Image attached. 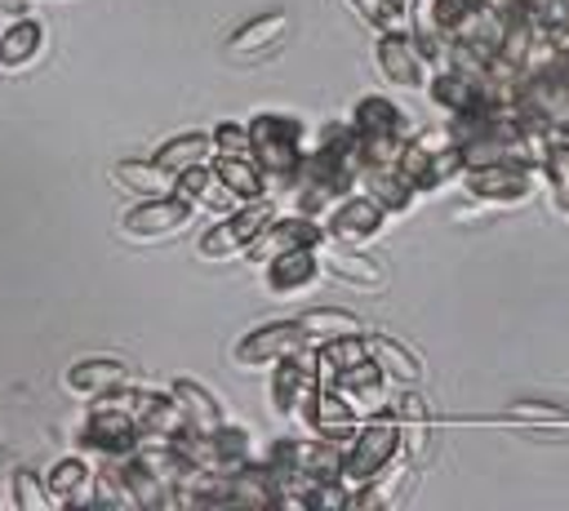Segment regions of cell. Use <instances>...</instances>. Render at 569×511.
Segmentation results:
<instances>
[{
	"label": "cell",
	"instance_id": "obj_1",
	"mask_svg": "<svg viewBox=\"0 0 569 511\" xmlns=\"http://www.w3.org/2000/svg\"><path fill=\"white\" fill-rule=\"evenodd\" d=\"M249 124V147H253V164L262 169L267 178V196H276L280 187H298V164L302 156L311 151V133H307V120L298 116H284V111H258Z\"/></svg>",
	"mask_w": 569,
	"mask_h": 511
},
{
	"label": "cell",
	"instance_id": "obj_2",
	"mask_svg": "<svg viewBox=\"0 0 569 511\" xmlns=\"http://www.w3.org/2000/svg\"><path fill=\"white\" fill-rule=\"evenodd\" d=\"M396 453H405L400 444V422L391 413H373V418H360L356 431L342 440V462H338V480L351 498V489H360L365 480H373Z\"/></svg>",
	"mask_w": 569,
	"mask_h": 511
},
{
	"label": "cell",
	"instance_id": "obj_3",
	"mask_svg": "<svg viewBox=\"0 0 569 511\" xmlns=\"http://www.w3.org/2000/svg\"><path fill=\"white\" fill-rule=\"evenodd\" d=\"M271 218H276L271 196H267V200H244V204L218 213V218L200 231L196 253H200V258H213V262H222V258H240V253L253 244V236H258Z\"/></svg>",
	"mask_w": 569,
	"mask_h": 511
},
{
	"label": "cell",
	"instance_id": "obj_4",
	"mask_svg": "<svg viewBox=\"0 0 569 511\" xmlns=\"http://www.w3.org/2000/svg\"><path fill=\"white\" fill-rule=\"evenodd\" d=\"M196 218H200V209L187 204V200L173 196V191H169V196H147V200H138V204L120 218V236L133 240V244H156V240L182 236Z\"/></svg>",
	"mask_w": 569,
	"mask_h": 511
},
{
	"label": "cell",
	"instance_id": "obj_5",
	"mask_svg": "<svg viewBox=\"0 0 569 511\" xmlns=\"http://www.w3.org/2000/svg\"><path fill=\"white\" fill-rule=\"evenodd\" d=\"M538 182V164H516V160H498V164H471L462 169V191L480 204H525L533 196Z\"/></svg>",
	"mask_w": 569,
	"mask_h": 511
},
{
	"label": "cell",
	"instance_id": "obj_6",
	"mask_svg": "<svg viewBox=\"0 0 569 511\" xmlns=\"http://www.w3.org/2000/svg\"><path fill=\"white\" fill-rule=\"evenodd\" d=\"M391 213L369 196V191H351V196H338L329 204V213L320 218L325 227V240H338V244H369L387 231Z\"/></svg>",
	"mask_w": 569,
	"mask_h": 511
},
{
	"label": "cell",
	"instance_id": "obj_7",
	"mask_svg": "<svg viewBox=\"0 0 569 511\" xmlns=\"http://www.w3.org/2000/svg\"><path fill=\"white\" fill-rule=\"evenodd\" d=\"M373 62H378V76L387 84H396V89H427V80H431V62L422 58V49L409 36V27L378 31Z\"/></svg>",
	"mask_w": 569,
	"mask_h": 511
},
{
	"label": "cell",
	"instance_id": "obj_8",
	"mask_svg": "<svg viewBox=\"0 0 569 511\" xmlns=\"http://www.w3.org/2000/svg\"><path fill=\"white\" fill-rule=\"evenodd\" d=\"M298 347H307L302 324H298V320H271V324H258V329H249L244 338H236L231 360L249 373V369H271L276 360L293 355Z\"/></svg>",
	"mask_w": 569,
	"mask_h": 511
},
{
	"label": "cell",
	"instance_id": "obj_9",
	"mask_svg": "<svg viewBox=\"0 0 569 511\" xmlns=\"http://www.w3.org/2000/svg\"><path fill=\"white\" fill-rule=\"evenodd\" d=\"M80 444L93 449L98 458H116V462H120V458L138 453L142 431H138V422H133L129 409L89 404V413H84V422H80Z\"/></svg>",
	"mask_w": 569,
	"mask_h": 511
},
{
	"label": "cell",
	"instance_id": "obj_10",
	"mask_svg": "<svg viewBox=\"0 0 569 511\" xmlns=\"http://www.w3.org/2000/svg\"><path fill=\"white\" fill-rule=\"evenodd\" d=\"M320 387V360H316V342L298 347L293 355L271 364V409L276 413H293L302 409V400Z\"/></svg>",
	"mask_w": 569,
	"mask_h": 511
},
{
	"label": "cell",
	"instance_id": "obj_11",
	"mask_svg": "<svg viewBox=\"0 0 569 511\" xmlns=\"http://www.w3.org/2000/svg\"><path fill=\"white\" fill-rule=\"evenodd\" d=\"M307 244H325V227H320V218H307V213H276L258 236H253V244L244 249V258L249 262H271V258H280V253H289V249H307Z\"/></svg>",
	"mask_w": 569,
	"mask_h": 511
},
{
	"label": "cell",
	"instance_id": "obj_12",
	"mask_svg": "<svg viewBox=\"0 0 569 511\" xmlns=\"http://www.w3.org/2000/svg\"><path fill=\"white\" fill-rule=\"evenodd\" d=\"M325 387H333V391L347 400V409H351L356 418L387 413V400H391V378H387L373 360H360V364H351V369H338Z\"/></svg>",
	"mask_w": 569,
	"mask_h": 511
},
{
	"label": "cell",
	"instance_id": "obj_13",
	"mask_svg": "<svg viewBox=\"0 0 569 511\" xmlns=\"http://www.w3.org/2000/svg\"><path fill=\"white\" fill-rule=\"evenodd\" d=\"M325 271V258H320V244H307V249H289L271 262H262V284L271 298H293V293H307Z\"/></svg>",
	"mask_w": 569,
	"mask_h": 511
},
{
	"label": "cell",
	"instance_id": "obj_14",
	"mask_svg": "<svg viewBox=\"0 0 569 511\" xmlns=\"http://www.w3.org/2000/svg\"><path fill=\"white\" fill-rule=\"evenodd\" d=\"M298 418L307 422L311 435H320V440H338V444H342V440L356 431V422H360V418L347 409V400H342L333 387H325V382L302 400Z\"/></svg>",
	"mask_w": 569,
	"mask_h": 511
},
{
	"label": "cell",
	"instance_id": "obj_15",
	"mask_svg": "<svg viewBox=\"0 0 569 511\" xmlns=\"http://www.w3.org/2000/svg\"><path fill=\"white\" fill-rule=\"evenodd\" d=\"M289 31V13H258V18H249V22H240L231 36H227V53L231 58H267L276 44H280V36Z\"/></svg>",
	"mask_w": 569,
	"mask_h": 511
},
{
	"label": "cell",
	"instance_id": "obj_16",
	"mask_svg": "<svg viewBox=\"0 0 569 511\" xmlns=\"http://www.w3.org/2000/svg\"><path fill=\"white\" fill-rule=\"evenodd\" d=\"M111 182H116L120 191H133L138 200H147V196H169V191H173V173H169L156 156H124V160H116V164H111Z\"/></svg>",
	"mask_w": 569,
	"mask_h": 511
},
{
	"label": "cell",
	"instance_id": "obj_17",
	"mask_svg": "<svg viewBox=\"0 0 569 511\" xmlns=\"http://www.w3.org/2000/svg\"><path fill=\"white\" fill-rule=\"evenodd\" d=\"M133 422L142 431V444H164L182 427V409L169 391H142L133 404Z\"/></svg>",
	"mask_w": 569,
	"mask_h": 511
},
{
	"label": "cell",
	"instance_id": "obj_18",
	"mask_svg": "<svg viewBox=\"0 0 569 511\" xmlns=\"http://www.w3.org/2000/svg\"><path fill=\"white\" fill-rule=\"evenodd\" d=\"M351 129L356 133H400V138H409V111L400 102H391L387 93H365L351 107Z\"/></svg>",
	"mask_w": 569,
	"mask_h": 511
},
{
	"label": "cell",
	"instance_id": "obj_19",
	"mask_svg": "<svg viewBox=\"0 0 569 511\" xmlns=\"http://www.w3.org/2000/svg\"><path fill=\"white\" fill-rule=\"evenodd\" d=\"M169 395L178 400L182 422H187V427H196V431H213V427H222V422H227L222 400H218L209 387H200L196 378H178V382L169 387Z\"/></svg>",
	"mask_w": 569,
	"mask_h": 511
},
{
	"label": "cell",
	"instance_id": "obj_20",
	"mask_svg": "<svg viewBox=\"0 0 569 511\" xmlns=\"http://www.w3.org/2000/svg\"><path fill=\"white\" fill-rule=\"evenodd\" d=\"M53 507H84L93 502V467L84 458H58L53 471L44 475Z\"/></svg>",
	"mask_w": 569,
	"mask_h": 511
},
{
	"label": "cell",
	"instance_id": "obj_21",
	"mask_svg": "<svg viewBox=\"0 0 569 511\" xmlns=\"http://www.w3.org/2000/svg\"><path fill=\"white\" fill-rule=\"evenodd\" d=\"M365 351H369V360L391 378V382H405V387H418V378H422V364H418V355L405 347V342H396L391 333H365Z\"/></svg>",
	"mask_w": 569,
	"mask_h": 511
},
{
	"label": "cell",
	"instance_id": "obj_22",
	"mask_svg": "<svg viewBox=\"0 0 569 511\" xmlns=\"http://www.w3.org/2000/svg\"><path fill=\"white\" fill-rule=\"evenodd\" d=\"M124 378H129V369H124L120 360L93 355V360H80V364H71V369L62 373V391L93 400V395H102L107 387H116V382H124Z\"/></svg>",
	"mask_w": 569,
	"mask_h": 511
},
{
	"label": "cell",
	"instance_id": "obj_23",
	"mask_svg": "<svg viewBox=\"0 0 569 511\" xmlns=\"http://www.w3.org/2000/svg\"><path fill=\"white\" fill-rule=\"evenodd\" d=\"M44 49V27L36 18H13L9 27H0V67L22 71L40 58Z\"/></svg>",
	"mask_w": 569,
	"mask_h": 511
},
{
	"label": "cell",
	"instance_id": "obj_24",
	"mask_svg": "<svg viewBox=\"0 0 569 511\" xmlns=\"http://www.w3.org/2000/svg\"><path fill=\"white\" fill-rule=\"evenodd\" d=\"M209 169L227 182V191H231L240 204H244V200H267V178H262V169H258L249 156H218V151H213Z\"/></svg>",
	"mask_w": 569,
	"mask_h": 511
},
{
	"label": "cell",
	"instance_id": "obj_25",
	"mask_svg": "<svg viewBox=\"0 0 569 511\" xmlns=\"http://www.w3.org/2000/svg\"><path fill=\"white\" fill-rule=\"evenodd\" d=\"M325 258V271L329 275H338V280H347V284H356V289H382L387 284V271H382V262H373L369 253H360V249H329V253H320Z\"/></svg>",
	"mask_w": 569,
	"mask_h": 511
},
{
	"label": "cell",
	"instance_id": "obj_26",
	"mask_svg": "<svg viewBox=\"0 0 569 511\" xmlns=\"http://www.w3.org/2000/svg\"><path fill=\"white\" fill-rule=\"evenodd\" d=\"M209 444H213V475H231L240 471L244 462H253V444H249V431L240 422H222L209 431Z\"/></svg>",
	"mask_w": 569,
	"mask_h": 511
},
{
	"label": "cell",
	"instance_id": "obj_27",
	"mask_svg": "<svg viewBox=\"0 0 569 511\" xmlns=\"http://www.w3.org/2000/svg\"><path fill=\"white\" fill-rule=\"evenodd\" d=\"M151 156H156L169 173H182V169H196V164H209V160H213V138L191 129V133H178V138L160 142Z\"/></svg>",
	"mask_w": 569,
	"mask_h": 511
},
{
	"label": "cell",
	"instance_id": "obj_28",
	"mask_svg": "<svg viewBox=\"0 0 569 511\" xmlns=\"http://www.w3.org/2000/svg\"><path fill=\"white\" fill-rule=\"evenodd\" d=\"M360 191H369V196H373V200H378V204H382L391 218H396V213H405V209L418 200V196L409 191V182H405L396 169H365Z\"/></svg>",
	"mask_w": 569,
	"mask_h": 511
},
{
	"label": "cell",
	"instance_id": "obj_29",
	"mask_svg": "<svg viewBox=\"0 0 569 511\" xmlns=\"http://www.w3.org/2000/svg\"><path fill=\"white\" fill-rule=\"evenodd\" d=\"M298 324H302L307 342H329V338H342V333H365V324H360L351 311H342V307H316V311H302Z\"/></svg>",
	"mask_w": 569,
	"mask_h": 511
},
{
	"label": "cell",
	"instance_id": "obj_30",
	"mask_svg": "<svg viewBox=\"0 0 569 511\" xmlns=\"http://www.w3.org/2000/svg\"><path fill=\"white\" fill-rule=\"evenodd\" d=\"M391 418L400 422V444H405V453L418 458L422 444H427V404H422V395H418V391H405V395L391 404Z\"/></svg>",
	"mask_w": 569,
	"mask_h": 511
},
{
	"label": "cell",
	"instance_id": "obj_31",
	"mask_svg": "<svg viewBox=\"0 0 569 511\" xmlns=\"http://www.w3.org/2000/svg\"><path fill=\"white\" fill-rule=\"evenodd\" d=\"M538 173H542V182H547L556 209L569 213V142H556V138H551V147H547Z\"/></svg>",
	"mask_w": 569,
	"mask_h": 511
},
{
	"label": "cell",
	"instance_id": "obj_32",
	"mask_svg": "<svg viewBox=\"0 0 569 511\" xmlns=\"http://www.w3.org/2000/svg\"><path fill=\"white\" fill-rule=\"evenodd\" d=\"M356 147H360L365 169H396V156H400L405 138L400 133H356Z\"/></svg>",
	"mask_w": 569,
	"mask_h": 511
},
{
	"label": "cell",
	"instance_id": "obj_33",
	"mask_svg": "<svg viewBox=\"0 0 569 511\" xmlns=\"http://www.w3.org/2000/svg\"><path fill=\"white\" fill-rule=\"evenodd\" d=\"M13 507H18V511H49V507H53L49 484L36 480L31 467H18V471H13Z\"/></svg>",
	"mask_w": 569,
	"mask_h": 511
},
{
	"label": "cell",
	"instance_id": "obj_34",
	"mask_svg": "<svg viewBox=\"0 0 569 511\" xmlns=\"http://www.w3.org/2000/svg\"><path fill=\"white\" fill-rule=\"evenodd\" d=\"M351 9H356L373 31L405 27V4H400V0H351Z\"/></svg>",
	"mask_w": 569,
	"mask_h": 511
},
{
	"label": "cell",
	"instance_id": "obj_35",
	"mask_svg": "<svg viewBox=\"0 0 569 511\" xmlns=\"http://www.w3.org/2000/svg\"><path fill=\"white\" fill-rule=\"evenodd\" d=\"M213 151L218 156H249L253 160V147H249V124L244 120H222V124H213Z\"/></svg>",
	"mask_w": 569,
	"mask_h": 511
}]
</instances>
